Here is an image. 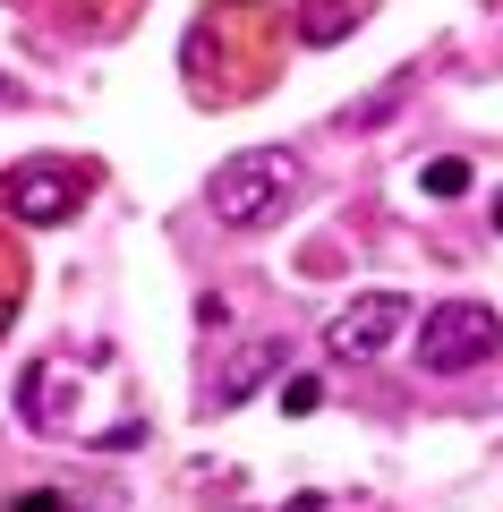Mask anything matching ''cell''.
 Returning a JSON list of instances; mask_svg holds the SVG:
<instances>
[{
  "label": "cell",
  "instance_id": "6da1fadb",
  "mask_svg": "<svg viewBox=\"0 0 503 512\" xmlns=\"http://www.w3.org/2000/svg\"><path fill=\"white\" fill-rule=\"evenodd\" d=\"M290 197H299V154H290V146H248V154H231V163L214 171V188H205V205H214L222 231H265Z\"/></svg>",
  "mask_w": 503,
  "mask_h": 512
},
{
  "label": "cell",
  "instance_id": "7a4b0ae2",
  "mask_svg": "<svg viewBox=\"0 0 503 512\" xmlns=\"http://www.w3.org/2000/svg\"><path fill=\"white\" fill-rule=\"evenodd\" d=\"M86 188H94L86 163H69V154H35V163H9V171H0V214L52 231V222H77Z\"/></svg>",
  "mask_w": 503,
  "mask_h": 512
},
{
  "label": "cell",
  "instance_id": "3957f363",
  "mask_svg": "<svg viewBox=\"0 0 503 512\" xmlns=\"http://www.w3.org/2000/svg\"><path fill=\"white\" fill-rule=\"evenodd\" d=\"M495 342H503V316L486 299H444V308L418 316V367L427 376H469Z\"/></svg>",
  "mask_w": 503,
  "mask_h": 512
},
{
  "label": "cell",
  "instance_id": "277c9868",
  "mask_svg": "<svg viewBox=\"0 0 503 512\" xmlns=\"http://www.w3.org/2000/svg\"><path fill=\"white\" fill-rule=\"evenodd\" d=\"M410 325H418L410 291H367V299H350V308L333 316V325H324V350L359 367V359H384V350H393Z\"/></svg>",
  "mask_w": 503,
  "mask_h": 512
},
{
  "label": "cell",
  "instance_id": "5b68a950",
  "mask_svg": "<svg viewBox=\"0 0 503 512\" xmlns=\"http://www.w3.org/2000/svg\"><path fill=\"white\" fill-rule=\"evenodd\" d=\"M282 359H290V342H282V333H256V342H239L231 359L214 367V393H205V410H239V402L256 393V384H265L273 367H282Z\"/></svg>",
  "mask_w": 503,
  "mask_h": 512
},
{
  "label": "cell",
  "instance_id": "8992f818",
  "mask_svg": "<svg viewBox=\"0 0 503 512\" xmlns=\"http://www.w3.org/2000/svg\"><path fill=\"white\" fill-rule=\"evenodd\" d=\"M367 9H376V0H299V43H342L350 26H367Z\"/></svg>",
  "mask_w": 503,
  "mask_h": 512
},
{
  "label": "cell",
  "instance_id": "52a82bcc",
  "mask_svg": "<svg viewBox=\"0 0 503 512\" xmlns=\"http://www.w3.org/2000/svg\"><path fill=\"white\" fill-rule=\"evenodd\" d=\"M26 282H35V274H26V248L0 231V333H9V316L26 308Z\"/></svg>",
  "mask_w": 503,
  "mask_h": 512
},
{
  "label": "cell",
  "instance_id": "ba28073f",
  "mask_svg": "<svg viewBox=\"0 0 503 512\" xmlns=\"http://www.w3.org/2000/svg\"><path fill=\"white\" fill-rule=\"evenodd\" d=\"M410 86H418V77H410V69H401V77H393V86H376V94H367V103H350V111H342V128H376V120H393V111H401V103H410Z\"/></svg>",
  "mask_w": 503,
  "mask_h": 512
},
{
  "label": "cell",
  "instance_id": "9c48e42d",
  "mask_svg": "<svg viewBox=\"0 0 503 512\" xmlns=\"http://www.w3.org/2000/svg\"><path fill=\"white\" fill-rule=\"evenodd\" d=\"M418 188H427V197H461V188H469V163H461V154H435V163L418 171Z\"/></svg>",
  "mask_w": 503,
  "mask_h": 512
},
{
  "label": "cell",
  "instance_id": "30bf717a",
  "mask_svg": "<svg viewBox=\"0 0 503 512\" xmlns=\"http://www.w3.org/2000/svg\"><path fill=\"white\" fill-rule=\"evenodd\" d=\"M9 512H86V504L60 495V487H26V495H9Z\"/></svg>",
  "mask_w": 503,
  "mask_h": 512
},
{
  "label": "cell",
  "instance_id": "8fae6325",
  "mask_svg": "<svg viewBox=\"0 0 503 512\" xmlns=\"http://www.w3.org/2000/svg\"><path fill=\"white\" fill-rule=\"evenodd\" d=\"M316 402H324V384H316V376H290V384H282V410H290V419H307Z\"/></svg>",
  "mask_w": 503,
  "mask_h": 512
},
{
  "label": "cell",
  "instance_id": "7c38bea8",
  "mask_svg": "<svg viewBox=\"0 0 503 512\" xmlns=\"http://www.w3.org/2000/svg\"><path fill=\"white\" fill-rule=\"evenodd\" d=\"M0 103H9V69H0Z\"/></svg>",
  "mask_w": 503,
  "mask_h": 512
},
{
  "label": "cell",
  "instance_id": "4fadbf2b",
  "mask_svg": "<svg viewBox=\"0 0 503 512\" xmlns=\"http://www.w3.org/2000/svg\"><path fill=\"white\" fill-rule=\"evenodd\" d=\"M495 231H503V197H495Z\"/></svg>",
  "mask_w": 503,
  "mask_h": 512
}]
</instances>
